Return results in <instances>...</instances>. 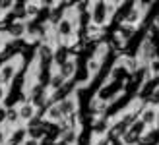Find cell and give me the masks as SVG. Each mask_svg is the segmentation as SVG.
Returning <instances> with one entry per match:
<instances>
[{
	"mask_svg": "<svg viewBox=\"0 0 159 145\" xmlns=\"http://www.w3.org/2000/svg\"><path fill=\"white\" fill-rule=\"evenodd\" d=\"M58 110H60V116L62 118H72L74 116V110H76V103L72 97H66V99H62L58 104Z\"/></svg>",
	"mask_w": 159,
	"mask_h": 145,
	"instance_id": "obj_1",
	"label": "cell"
},
{
	"mask_svg": "<svg viewBox=\"0 0 159 145\" xmlns=\"http://www.w3.org/2000/svg\"><path fill=\"white\" fill-rule=\"evenodd\" d=\"M72 31H74V23H72V20H70V18H62V20L58 21L57 33H58L60 37H70V35H72Z\"/></svg>",
	"mask_w": 159,
	"mask_h": 145,
	"instance_id": "obj_2",
	"label": "cell"
},
{
	"mask_svg": "<svg viewBox=\"0 0 159 145\" xmlns=\"http://www.w3.org/2000/svg\"><path fill=\"white\" fill-rule=\"evenodd\" d=\"M107 18V4H103V2H97L93 6V21L95 23H103Z\"/></svg>",
	"mask_w": 159,
	"mask_h": 145,
	"instance_id": "obj_3",
	"label": "cell"
},
{
	"mask_svg": "<svg viewBox=\"0 0 159 145\" xmlns=\"http://www.w3.org/2000/svg\"><path fill=\"white\" fill-rule=\"evenodd\" d=\"M18 114H20V120H31L35 114V107L31 103H23L18 108Z\"/></svg>",
	"mask_w": 159,
	"mask_h": 145,
	"instance_id": "obj_4",
	"label": "cell"
},
{
	"mask_svg": "<svg viewBox=\"0 0 159 145\" xmlns=\"http://www.w3.org/2000/svg\"><path fill=\"white\" fill-rule=\"evenodd\" d=\"M157 116L159 114H157L153 108H146L144 112H142V120H140V122L144 124V126H153L157 122Z\"/></svg>",
	"mask_w": 159,
	"mask_h": 145,
	"instance_id": "obj_5",
	"label": "cell"
},
{
	"mask_svg": "<svg viewBox=\"0 0 159 145\" xmlns=\"http://www.w3.org/2000/svg\"><path fill=\"white\" fill-rule=\"evenodd\" d=\"M74 70H76V64H74V60H64V62L60 64V76L64 77V79L72 77Z\"/></svg>",
	"mask_w": 159,
	"mask_h": 145,
	"instance_id": "obj_6",
	"label": "cell"
},
{
	"mask_svg": "<svg viewBox=\"0 0 159 145\" xmlns=\"http://www.w3.org/2000/svg\"><path fill=\"white\" fill-rule=\"evenodd\" d=\"M14 72H16L14 64H6V66L2 68V72H0V83H8V79H12Z\"/></svg>",
	"mask_w": 159,
	"mask_h": 145,
	"instance_id": "obj_7",
	"label": "cell"
},
{
	"mask_svg": "<svg viewBox=\"0 0 159 145\" xmlns=\"http://www.w3.org/2000/svg\"><path fill=\"white\" fill-rule=\"evenodd\" d=\"M23 31H25V23L23 21H14L12 25H10V35L12 37H20V35H23Z\"/></svg>",
	"mask_w": 159,
	"mask_h": 145,
	"instance_id": "obj_8",
	"label": "cell"
},
{
	"mask_svg": "<svg viewBox=\"0 0 159 145\" xmlns=\"http://www.w3.org/2000/svg\"><path fill=\"white\" fill-rule=\"evenodd\" d=\"M62 85H64V77H62L60 74L51 77V89H60Z\"/></svg>",
	"mask_w": 159,
	"mask_h": 145,
	"instance_id": "obj_9",
	"label": "cell"
},
{
	"mask_svg": "<svg viewBox=\"0 0 159 145\" xmlns=\"http://www.w3.org/2000/svg\"><path fill=\"white\" fill-rule=\"evenodd\" d=\"M49 118H51V120H60V118H62L57 104H54V107H51V110H49Z\"/></svg>",
	"mask_w": 159,
	"mask_h": 145,
	"instance_id": "obj_10",
	"label": "cell"
},
{
	"mask_svg": "<svg viewBox=\"0 0 159 145\" xmlns=\"http://www.w3.org/2000/svg\"><path fill=\"white\" fill-rule=\"evenodd\" d=\"M6 118H8V122H16V120H20V114H18V110L16 108H12V110H8V114H6Z\"/></svg>",
	"mask_w": 159,
	"mask_h": 145,
	"instance_id": "obj_11",
	"label": "cell"
},
{
	"mask_svg": "<svg viewBox=\"0 0 159 145\" xmlns=\"http://www.w3.org/2000/svg\"><path fill=\"white\" fill-rule=\"evenodd\" d=\"M111 145H122V141H120V139H116V141H113Z\"/></svg>",
	"mask_w": 159,
	"mask_h": 145,
	"instance_id": "obj_12",
	"label": "cell"
},
{
	"mask_svg": "<svg viewBox=\"0 0 159 145\" xmlns=\"http://www.w3.org/2000/svg\"><path fill=\"white\" fill-rule=\"evenodd\" d=\"M2 139H4V134H2V132H0V143H2Z\"/></svg>",
	"mask_w": 159,
	"mask_h": 145,
	"instance_id": "obj_13",
	"label": "cell"
}]
</instances>
